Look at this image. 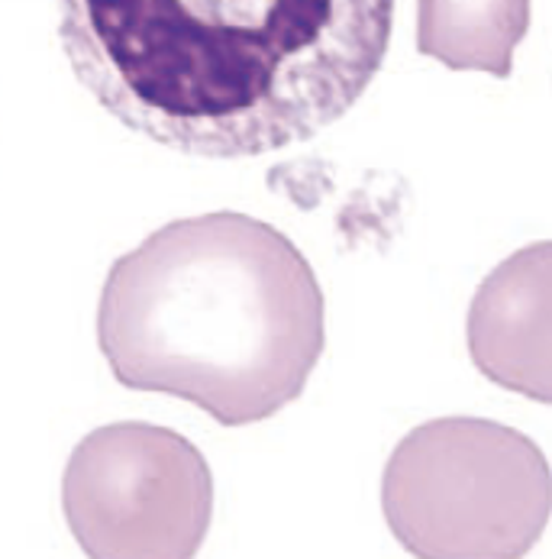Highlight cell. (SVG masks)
Instances as JSON below:
<instances>
[{"instance_id":"1","label":"cell","mask_w":552,"mask_h":559,"mask_svg":"<svg viewBox=\"0 0 552 559\" xmlns=\"http://www.w3.org/2000/svg\"><path fill=\"white\" fill-rule=\"evenodd\" d=\"M395 0H59L81 87L197 159H255L343 120L385 66Z\"/></svg>"},{"instance_id":"2","label":"cell","mask_w":552,"mask_h":559,"mask_svg":"<svg viewBox=\"0 0 552 559\" xmlns=\"http://www.w3.org/2000/svg\"><path fill=\"white\" fill-rule=\"evenodd\" d=\"M97 346L120 385L245 427L304 395L326 346V301L278 227L214 211L165 224L110 265Z\"/></svg>"},{"instance_id":"3","label":"cell","mask_w":552,"mask_h":559,"mask_svg":"<svg viewBox=\"0 0 552 559\" xmlns=\"http://www.w3.org/2000/svg\"><path fill=\"white\" fill-rule=\"evenodd\" d=\"M382 508L417 559H524L552 514V469L507 424L436 417L395 447Z\"/></svg>"},{"instance_id":"4","label":"cell","mask_w":552,"mask_h":559,"mask_svg":"<svg viewBox=\"0 0 552 559\" xmlns=\"http://www.w3.org/2000/svg\"><path fill=\"white\" fill-rule=\"evenodd\" d=\"M62 511L87 559H194L214 518V476L181 433L120 420L72 450Z\"/></svg>"},{"instance_id":"5","label":"cell","mask_w":552,"mask_h":559,"mask_svg":"<svg viewBox=\"0 0 552 559\" xmlns=\"http://www.w3.org/2000/svg\"><path fill=\"white\" fill-rule=\"evenodd\" d=\"M466 336L475 369L488 382L552 404V240L530 242L488 272Z\"/></svg>"},{"instance_id":"6","label":"cell","mask_w":552,"mask_h":559,"mask_svg":"<svg viewBox=\"0 0 552 559\" xmlns=\"http://www.w3.org/2000/svg\"><path fill=\"white\" fill-rule=\"evenodd\" d=\"M530 29V0H417V49L453 72L507 79Z\"/></svg>"}]
</instances>
